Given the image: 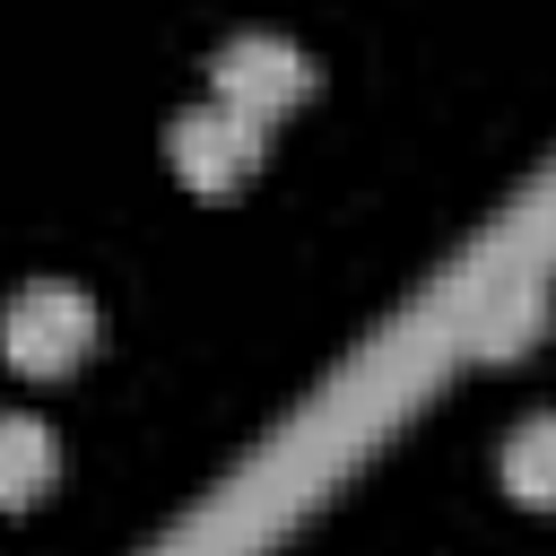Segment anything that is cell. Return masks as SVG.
I'll return each instance as SVG.
<instances>
[{"instance_id": "obj_1", "label": "cell", "mask_w": 556, "mask_h": 556, "mask_svg": "<svg viewBox=\"0 0 556 556\" xmlns=\"http://www.w3.org/2000/svg\"><path fill=\"white\" fill-rule=\"evenodd\" d=\"M96 330H104V313H96L87 287L35 278V287H17L0 304V365H17L26 382H52V374H70L96 348Z\"/></svg>"}, {"instance_id": "obj_2", "label": "cell", "mask_w": 556, "mask_h": 556, "mask_svg": "<svg viewBox=\"0 0 556 556\" xmlns=\"http://www.w3.org/2000/svg\"><path fill=\"white\" fill-rule=\"evenodd\" d=\"M208 87H217L226 113H243V122L269 130L278 113H295V104L313 96V61H304V43H287V35H235V43H217Z\"/></svg>"}, {"instance_id": "obj_3", "label": "cell", "mask_w": 556, "mask_h": 556, "mask_svg": "<svg viewBox=\"0 0 556 556\" xmlns=\"http://www.w3.org/2000/svg\"><path fill=\"white\" fill-rule=\"evenodd\" d=\"M165 165H174V182L200 191V200L243 191L252 165H261V122H243V113H226V104L208 96V104H191V113L165 122Z\"/></svg>"}, {"instance_id": "obj_4", "label": "cell", "mask_w": 556, "mask_h": 556, "mask_svg": "<svg viewBox=\"0 0 556 556\" xmlns=\"http://www.w3.org/2000/svg\"><path fill=\"white\" fill-rule=\"evenodd\" d=\"M52 478H61V443H52V426H35V417H0V504L17 513V504H35Z\"/></svg>"}, {"instance_id": "obj_5", "label": "cell", "mask_w": 556, "mask_h": 556, "mask_svg": "<svg viewBox=\"0 0 556 556\" xmlns=\"http://www.w3.org/2000/svg\"><path fill=\"white\" fill-rule=\"evenodd\" d=\"M504 486H513V504H556V417H521L513 434H504Z\"/></svg>"}, {"instance_id": "obj_6", "label": "cell", "mask_w": 556, "mask_h": 556, "mask_svg": "<svg viewBox=\"0 0 556 556\" xmlns=\"http://www.w3.org/2000/svg\"><path fill=\"white\" fill-rule=\"evenodd\" d=\"M539 321H547V304H539V295H513L504 313L478 321V356H521V339H530Z\"/></svg>"}]
</instances>
